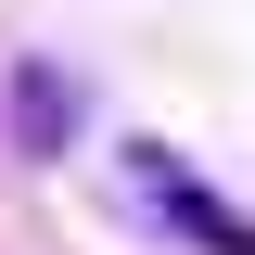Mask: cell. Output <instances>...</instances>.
Instances as JSON below:
<instances>
[{
	"label": "cell",
	"instance_id": "cell-1",
	"mask_svg": "<svg viewBox=\"0 0 255 255\" xmlns=\"http://www.w3.org/2000/svg\"><path fill=\"white\" fill-rule=\"evenodd\" d=\"M77 128H90V90L64 77V64H13V153L26 166H51V153H77Z\"/></svg>",
	"mask_w": 255,
	"mask_h": 255
},
{
	"label": "cell",
	"instance_id": "cell-2",
	"mask_svg": "<svg viewBox=\"0 0 255 255\" xmlns=\"http://www.w3.org/2000/svg\"><path fill=\"white\" fill-rule=\"evenodd\" d=\"M140 191H153V217H179L204 255H243V217H230V204H217L204 179H191L179 153H153V140H140Z\"/></svg>",
	"mask_w": 255,
	"mask_h": 255
}]
</instances>
